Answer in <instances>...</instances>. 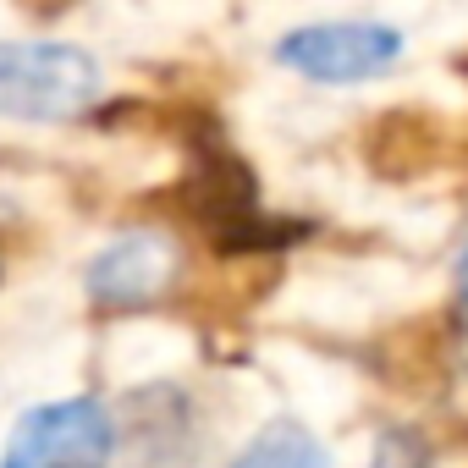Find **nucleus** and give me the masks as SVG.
<instances>
[{"mask_svg":"<svg viewBox=\"0 0 468 468\" xmlns=\"http://www.w3.org/2000/svg\"><path fill=\"white\" fill-rule=\"evenodd\" d=\"M100 61L67 39H0V111L17 122H78L100 100Z\"/></svg>","mask_w":468,"mask_h":468,"instance_id":"obj_1","label":"nucleus"},{"mask_svg":"<svg viewBox=\"0 0 468 468\" xmlns=\"http://www.w3.org/2000/svg\"><path fill=\"white\" fill-rule=\"evenodd\" d=\"M116 452V419L94 397H67L17 419L0 468H105Z\"/></svg>","mask_w":468,"mask_h":468,"instance_id":"obj_2","label":"nucleus"},{"mask_svg":"<svg viewBox=\"0 0 468 468\" xmlns=\"http://www.w3.org/2000/svg\"><path fill=\"white\" fill-rule=\"evenodd\" d=\"M402 56V34L386 23H309L292 28L276 45V61L314 78V83H358V78H380L386 67H397Z\"/></svg>","mask_w":468,"mask_h":468,"instance_id":"obj_3","label":"nucleus"},{"mask_svg":"<svg viewBox=\"0 0 468 468\" xmlns=\"http://www.w3.org/2000/svg\"><path fill=\"white\" fill-rule=\"evenodd\" d=\"M171 271H176V249L160 231H127V238H116L89 260V298L105 309H133L160 298Z\"/></svg>","mask_w":468,"mask_h":468,"instance_id":"obj_4","label":"nucleus"},{"mask_svg":"<svg viewBox=\"0 0 468 468\" xmlns=\"http://www.w3.org/2000/svg\"><path fill=\"white\" fill-rule=\"evenodd\" d=\"M231 468H336V463H331V452L320 446L314 430H303L292 419H276L243 446V457Z\"/></svg>","mask_w":468,"mask_h":468,"instance_id":"obj_5","label":"nucleus"},{"mask_svg":"<svg viewBox=\"0 0 468 468\" xmlns=\"http://www.w3.org/2000/svg\"><path fill=\"white\" fill-rule=\"evenodd\" d=\"M369 468H430V457H424V441L413 430H386Z\"/></svg>","mask_w":468,"mask_h":468,"instance_id":"obj_6","label":"nucleus"},{"mask_svg":"<svg viewBox=\"0 0 468 468\" xmlns=\"http://www.w3.org/2000/svg\"><path fill=\"white\" fill-rule=\"evenodd\" d=\"M457 303H463V309H468V254H463V260H457Z\"/></svg>","mask_w":468,"mask_h":468,"instance_id":"obj_7","label":"nucleus"}]
</instances>
